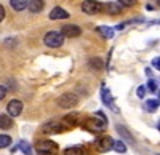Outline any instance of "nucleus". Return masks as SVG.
Segmentation results:
<instances>
[{"label": "nucleus", "mask_w": 160, "mask_h": 155, "mask_svg": "<svg viewBox=\"0 0 160 155\" xmlns=\"http://www.w3.org/2000/svg\"><path fill=\"white\" fill-rule=\"evenodd\" d=\"M66 18H69V13L62 8H59V7L53 8L50 11V19H66Z\"/></svg>", "instance_id": "obj_10"}, {"label": "nucleus", "mask_w": 160, "mask_h": 155, "mask_svg": "<svg viewBox=\"0 0 160 155\" xmlns=\"http://www.w3.org/2000/svg\"><path fill=\"white\" fill-rule=\"evenodd\" d=\"M144 94H146V86H139L138 88V96L139 98H144Z\"/></svg>", "instance_id": "obj_24"}, {"label": "nucleus", "mask_w": 160, "mask_h": 155, "mask_svg": "<svg viewBox=\"0 0 160 155\" xmlns=\"http://www.w3.org/2000/svg\"><path fill=\"white\" fill-rule=\"evenodd\" d=\"M35 150L38 152V155H55L58 146L53 141H40L35 144Z\"/></svg>", "instance_id": "obj_1"}, {"label": "nucleus", "mask_w": 160, "mask_h": 155, "mask_svg": "<svg viewBox=\"0 0 160 155\" xmlns=\"http://www.w3.org/2000/svg\"><path fill=\"white\" fill-rule=\"evenodd\" d=\"M149 88H151V91H157V85L154 83V80L149 82Z\"/></svg>", "instance_id": "obj_26"}, {"label": "nucleus", "mask_w": 160, "mask_h": 155, "mask_svg": "<svg viewBox=\"0 0 160 155\" xmlns=\"http://www.w3.org/2000/svg\"><path fill=\"white\" fill-rule=\"evenodd\" d=\"M5 96H7V88L0 85V101H2V99H3Z\"/></svg>", "instance_id": "obj_23"}, {"label": "nucleus", "mask_w": 160, "mask_h": 155, "mask_svg": "<svg viewBox=\"0 0 160 155\" xmlns=\"http://www.w3.org/2000/svg\"><path fill=\"white\" fill-rule=\"evenodd\" d=\"M157 107H158L157 99H149V101H146V104H144V109L148 112H154V110H157Z\"/></svg>", "instance_id": "obj_16"}, {"label": "nucleus", "mask_w": 160, "mask_h": 155, "mask_svg": "<svg viewBox=\"0 0 160 155\" xmlns=\"http://www.w3.org/2000/svg\"><path fill=\"white\" fill-rule=\"evenodd\" d=\"M112 146H114V141H112V138H109V136H104V138L98 139V149H99L101 152L111 150Z\"/></svg>", "instance_id": "obj_9"}, {"label": "nucleus", "mask_w": 160, "mask_h": 155, "mask_svg": "<svg viewBox=\"0 0 160 155\" xmlns=\"http://www.w3.org/2000/svg\"><path fill=\"white\" fill-rule=\"evenodd\" d=\"M77 101H78L77 94H74V93H66V94H62V96L58 99V106L62 107V109H69V107H74V106L77 104Z\"/></svg>", "instance_id": "obj_4"}, {"label": "nucleus", "mask_w": 160, "mask_h": 155, "mask_svg": "<svg viewBox=\"0 0 160 155\" xmlns=\"http://www.w3.org/2000/svg\"><path fill=\"white\" fill-rule=\"evenodd\" d=\"M112 149H115L118 153H125V152H127V146L123 144V141H115L114 146H112Z\"/></svg>", "instance_id": "obj_19"}, {"label": "nucleus", "mask_w": 160, "mask_h": 155, "mask_svg": "<svg viewBox=\"0 0 160 155\" xmlns=\"http://www.w3.org/2000/svg\"><path fill=\"white\" fill-rule=\"evenodd\" d=\"M11 126H13V119L10 115H7V114L0 115V128H2V130H8Z\"/></svg>", "instance_id": "obj_13"}, {"label": "nucleus", "mask_w": 160, "mask_h": 155, "mask_svg": "<svg viewBox=\"0 0 160 155\" xmlns=\"http://www.w3.org/2000/svg\"><path fill=\"white\" fill-rule=\"evenodd\" d=\"M80 34H82V29H80L78 26H75V24L64 26L62 31H61V35H62V37H68V38H71V37H78Z\"/></svg>", "instance_id": "obj_7"}, {"label": "nucleus", "mask_w": 160, "mask_h": 155, "mask_svg": "<svg viewBox=\"0 0 160 155\" xmlns=\"http://www.w3.org/2000/svg\"><path fill=\"white\" fill-rule=\"evenodd\" d=\"M43 42H45V45L50 46V48H58V46L62 45L64 37L61 35V32H55V31H53V32H48V34L45 35Z\"/></svg>", "instance_id": "obj_3"}, {"label": "nucleus", "mask_w": 160, "mask_h": 155, "mask_svg": "<svg viewBox=\"0 0 160 155\" xmlns=\"http://www.w3.org/2000/svg\"><path fill=\"white\" fill-rule=\"evenodd\" d=\"M152 64H154V66H155V67L158 69V66H160V59H158V58H155V59L152 61Z\"/></svg>", "instance_id": "obj_27"}, {"label": "nucleus", "mask_w": 160, "mask_h": 155, "mask_svg": "<svg viewBox=\"0 0 160 155\" xmlns=\"http://www.w3.org/2000/svg\"><path fill=\"white\" fill-rule=\"evenodd\" d=\"M11 144V138L7 134H0V149H5Z\"/></svg>", "instance_id": "obj_20"}, {"label": "nucleus", "mask_w": 160, "mask_h": 155, "mask_svg": "<svg viewBox=\"0 0 160 155\" xmlns=\"http://www.w3.org/2000/svg\"><path fill=\"white\" fill-rule=\"evenodd\" d=\"M16 149H21L26 155H32V153H34V152H32V147H31L28 143H24V141H21V143L18 144V147H15L13 150H16Z\"/></svg>", "instance_id": "obj_17"}, {"label": "nucleus", "mask_w": 160, "mask_h": 155, "mask_svg": "<svg viewBox=\"0 0 160 155\" xmlns=\"http://www.w3.org/2000/svg\"><path fill=\"white\" fill-rule=\"evenodd\" d=\"M64 130V125L61 122H48L42 126L43 133H61Z\"/></svg>", "instance_id": "obj_8"}, {"label": "nucleus", "mask_w": 160, "mask_h": 155, "mask_svg": "<svg viewBox=\"0 0 160 155\" xmlns=\"http://www.w3.org/2000/svg\"><path fill=\"white\" fill-rule=\"evenodd\" d=\"M10 5L13 10L16 11H22L28 8V0H10Z\"/></svg>", "instance_id": "obj_14"}, {"label": "nucleus", "mask_w": 160, "mask_h": 155, "mask_svg": "<svg viewBox=\"0 0 160 155\" xmlns=\"http://www.w3.org/2000/svg\"><path fill=\"white\" fill-rule=\"evenodd\" d=\"M64 155H83V150L80 147H69L64 150Z\"/></svg>", "instance_id": "obj_21"}, {"label": "nucleus", "mask_w": 160, "mask_h": 155, "mask_svg": "<svg viewBox=\"0 0 160 155\" xmlns=\"http://www.w3.org/2000/svg\"><path fill=\"white\" fill-rule=\"evenodd\" d=\"M7 110H8V115H10V117H18V115L22 112V102H21L19 99L10 101V104L7 106Z\"/></svg>", "instance_id": "obj_6"}, {"label": "nucleus", "mask_w": 160, "mask_h": 155, "mask_svg": "<svg viewBox=\"0 0 160 155\" xmlns=\"http://www.w3.org/2000/svg\"><path fill=\"white\" fill-rule=\"evenodd\" d=\"M106 13H111V15H118L120 11H122V8L118 7V3H114V2H108L106 5H102V8Z\"/></svg>", "instance_id": "obj_11"}, {"label": "nucleus", "mask_w": 160, "mask_h": 155, "mask_svg": "<svg viewBox=\"0 0 160 155\" xmlns=\"http://www.w3.org/2000/svg\"><path fill=\"white\" fill-rule=\"evenodd\" d=\"M120 3H122L123 7H133V5H136V0H118Z\"/></svg>", "instance_id": "obj_22"}, {"label": "nucleus", "mask_w": 160, "mask_h": 155, "mask_svg": "<svg viewBox=\"0 0 160 155\" xmlns=\"http://www.w3.org/2000/svg\"><path fill=\"white\" fill-rule=\"evenodd\" d=\"M3 18H5V8H3L2 5H0V22L3 21Z\"/></svg>", "instance_id": "obj_25"}, {"label": "nucleus", "mask_w": 160, "mask_h": 155, "mask_svg": "<svg viewBox=\"0 0 160 155\" xmlns=\"http://www.w3.org/2000/svg\"><path fill=\"white\" fill-rule=\"evenodd\" d=\"M106 125H108V119L102 115V112H96L95 117L88 122L90 130H93V131H102L106 128Z\"/></svg>", "instance_id": "obj_2"}, {"label": "nucleus", "mask_w": 160, "mask_h": 155, "mask_svg": "<svg viewBox=\"0 0 160 155\" xmlns=\"http://www.w3.org/2000/svg\"><path fill=\"white\" fill-rule=\"evenodd\" d=\"M28 8L32 13H38L43 10V0H29L28 2Z\"/></svg>", "instance_id": "obj_12"}, {"label": "nucleus", "mask_w": 160, "mask_h": 155, "mask_svg": "<svg viewBox=\"0 0 160 155\" xmlns=\"http://www.w3.org/2000/svg\"><path fill=\"white\" fill-rule=\"evenodd\" d=\"M101 8H102V3H99L98 0H85L82 3V10L88 13V15H96V13L102 11Z\"/></svg>", "instance_id": "obj_5"}, {"label": "nucleus", "mask_w": 160, "mask_h": 155, "mask_svg": "<svg viewBox=\"0 0 160 155\" xmlns=\"http://www.w3.org/2000/svg\"><path fill=\"white\" fill-rule=\"evenodd\" d=\"M98 32L101 34V35H104L106 38H111L112 37V29L111 27H108V26H101V27H98Z\"/></svg>", "instance_id": "obj_18"}, {"label": "nucleus", "mask_w": 160, "mask_h": 155, "mask_svg": "<svg viewBox=\"0 0 160 155\" xmlns=\"http://www.w3.org/2000/svg\"><path fill=\"white\" fill-rule=\"evenodd\" d=\"M102 99H104V102H106L109 107L114 109V101H112V96H111V93H109L108 88H102Z\"/></svg>", "instance_id": "obj_15"}]
</instances>
